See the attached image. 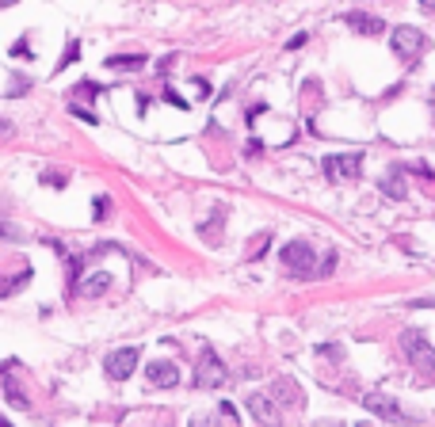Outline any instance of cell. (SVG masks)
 I'll return each instance as SVG.
<instances>
[{"label": "cell", "instance_id": "2", "mask_svg": "<svg viewBox=\"0 0 435 427\" xmlns=\"http://www.w3.org/2000/svg\"><path fill=\"white\" fill-rule=\"evenodd\" d=\"M401 348L409 351V359H413L416 366L424 370V374H435V348L424 340L420 332H416V328H409V332L401 336Z\"/></svg>", "mask_w": 435, "mask_h": 427}, {"label": "cell", "instance_id": "9", "mask_svg": "<svg viewBox=\"0 0 435 427\" xmlns=\"http://www.w3.org/2000/svg\"><path fill=\"white\" fill-rule=\"evenodd\" d=\"M145 374H149L153 389H176V385H180V370H176L172 362H153Z\"/></svg>", "mask_w": 435, "mask_h": 427}, {"label": "cell", "instance_id": "10", "mask_svg": "<svg viewBox=\"0 0 435 427\" xmlns=\"http://www.w3.org/2000/svg\"><path fill=\"white\" fill-rule=\"evenodd\" d=\"M344 23L356 27L359 35H382V31H386V23L378 20V15H367V12H348V15H344Z\"/></svg>", "mask_w": 435, "mask_h": 427}, {"label": "cell", "instance_id": "15", "mask_svg": "<svg viewBox=\"0 0 435 427\" xmlns=\"http://www.w3.org/2000/svg\"><path fill=\"white\" fill-rule=\"evenodd\" d=\"M4 393H8V405L12 408H27V397L20 393V385H15V378L4 370Z\"/></svg>", "mask_w": 435, "mask_h": 427}, {"label": "cell", "instance_id": "22", "mask_svg": "<svg viewBox=\"0 0 435 427\" xmlns=\"http://www.w3.org/2000/svg\"><path fill=\"white\" fill-rule=\"evenodd\" d=\"M165 100L172 103V107H188V103H183V95H176V92H165Z\"/></svg>", "mask_w": 435, "mask_h": 427}, {"label": "cell", "instance_id": "14", "mask_svg": "<svg viewBox=\"0 0 435 427\" xmlns=\"http://www.w3.org/2000/svg\"><path fill=\"white\" fill-rule=\"evenodd\" d=\"M107 286H111V275H107V271H96V275H88L84 283H80V290H84V294H103Z\"/></svg>", "mask_w": 435, "mask_h": 427}, {"label": "cell", "instance_id": "17", "mask_svg": "<svg viewBox=\"0 0 435 427\" xmlns=\"http://www.w3.org/2000/svg\"><path fill=\"white\" fill-rule=\"evenodd\" d=\"M268 244H271V237H268V233H260V237H256V244H252V252H248V256H252V260H260V256L268 252Z\"/></svg>", "mask_w": 435, "mask_h": 427}, {"label": "cell", "instance_id": "21", "mask_svg": "<svg viewBox=\"0 0 435 427\" xmlns=\"http://www.w3.org/2000/svg\"><path fill=\"white\" fill-rule=\"evenodd\" d=\"M317 351H321V355H336V359H340V355H344V348H333V343H321V348H317Z\"/></svg>", "mask_w": 435, "mask_h": 427}, {"label": "cell", "instance_id": "16", "mask_svg": "<svg viewBox=\"0 0 435 427\" xmlns=\"http://www.w3.org/2000/svg\"><path fill=\"white\" fill-rule=\"evenodd\" d=\"M27 279H31V271H20V275H15V279H12V283H8L4 290H0V294H4V297H12V294H15V290H20L23 283H27Z\"/></svg>", "mask_w": 435, "mask_h": 427}, {"label": "cell", "instance_id": "11", "mask_svg": "<svg viewBox=\"0 0 435 427\" xmlns=\"http://www.w3.org/2000/svg\"><path fill=\"white\" fill-rule=\"evenodd\" d=\"M271 401H283V405H302V389H298L294 378H275V385H271Z\"/></svg>", "mask_w": 435, "mask_h": 427}, {"label": "cell", "instance_id": "13", "mask_svg": "<svg viewBox=\"0 0 435 427\" xmlns=\"http://www.w3.org/2000/svg\"><path fill=\"white\" fill-rule=\"evenodd\" d=\"M382 191L390 199H405V180H401V172H386L382 176Z\"/></svg>", "mask_w": 435, "mask_h": 427}, {"label": "cell", "instance_id": "5", "mask_svg": "<svg viewBox=\"0 0 435 427\" xmlns=\"http://www.w3.org/2000/svg\"><path fill=\"white\" fill-rule=\"evenodd\" d=\"M390 46H393L397 58L416 61V58H420V50H424V35L416 27H397V31H393V38H390Z\"/></svg>", "mask_w": 435, "mask_h": 427}, {"label": "cell", "instance_id": "3", "mask_svg": "<svg viewBox=\"0 0 435 427\" xmlns=\"http://www.w3.org/2000/svg\"><path fill=\"white\" fill-rule=\"evenodd\" d=\"M195 385H199V389H218V385H225V366H222V359H218L211 348H203V355H199Z\"/></svg>", "mask_w": 435, "mask_h": 427}, {"label": "cell", "instance_id": "19", "mask_svg": "<svg viewBox=\"0 0 435 427\" xmlns=\"http://www.w3.org/2000/svg\"><path fill=\"white\" fill-rule=\"evenodd\" d=\"M88 92L96 95V92H103V88L96 84V80H84V84H77V95H88Z\"/></svg>", "mask_w": 435, "mask_h": 427}, {"label": "cell", "instance_id": "1", "mask_svg": "<svg viewBox=\"0 0 435 427\" xmlns=\"http://www.w3.org/2000/svg\"><path fill=\"white\" fill-rule=\"evenodd\" d=\"M279 260H283L287 271H294V275H302V279H310V275H317V271H321L317 248L305 244V240H290L283 252H279Z\"/></svg>", "mask_w": 435, "mask_h": 427}, {"label": "cell", "instance_id": "24", "mask_svg": "<svg viewBox=\"0 0 435 427\" xmlns=\"http://www.w3.org/2000/svg\"><path fill=\"white\" fill-rule=\"evenodd\" d=\"M191 427H218L214 420H203V416H195V420H191Z\"/></svg>", "mask_w": 435, "mask_h": 427}, {"label": "cell", "instance_id": "7", "mask_svg": "<svg viewBox=\"0 0 435 427\" xmlns=\"http://www.w3.org/2000/svg\"><path fill=\"white\" fill-rule=\"evenodd\" d=\"M245 405H248V412H252L264 427H279V424H283V412L275 408V401H271L268 393H252Z\"/></svg>", "mask_w": 435, "mask_h": 427}, {"label": "cell", "instance_id": "4", "mask_svg": "<svg viewBox=\"0 0 435 427\" xmlns=\"http://www.w3.org/2000/svg\"><path fill=\"white\" fill-rule=\"evenodd\" d=\"M362 172V157L359 153H340V157H325V176L333 183H344V180H359Z\"/></svg>", "mask_w": 435, "mask_h": 427}, {"label": "cell", "instance_id": "26", "mask_svg": "<svg viewBox=\"0 0 435 427\" xmlns=\"http://www.w3.org/2000/svg\"><path fill=\"white\" fill-rule=\"evenodd\" d=\"M359 427H367V424H359Z\"/></svg>", "mask_w": 435, "mask_h": 427}, {"label": "cell", "instance_id": "6", "mask_svg": "<svg viewBox=\"0 0 435 427\" xmlns=\"http://www.w3.org/2000/svg\"><path fill=\"white\" fill-rule=\"evenodd\" d=\"M138 348H123V351H111L107 362H103V370H107L111 382H126V378L134 374V366H138Z\"/></svg>", "mask_w": 435, "mask_h": 427}, {"label": "cell", "instance_id": "12", "mask_svg": "<svg viewBox=\"0 0 435 427\" xmlns=\"http://www.w3.org/2000/svg\"><path fill=\"white\" fill-rule=\"evenodd\" d=\"M145 65L142 54H115V58H107V69H119V72H138Z\"/></svg>", "mask_w": 435, "mask_h": 427}, {"label": "cell", "instance_id": "23", "mask_svg": "<svg viewBox=\"0 0 435 427\" xmlns=\"http://www.w3.org/2000/svg\"><path fill=\"white\" fill-rule=\"evenodd\" d=\"M72 115H77V118H84V123H92V126H96V115H92V111H80V107H72Z\"/></svg>", "mask_w": 435, "mask_h": 427}, {"label": "cell", "instance_id": "18", "mask_svg": "<svg viewBox=\"0 0 435 427\" xmlns=\"http://www.w3.org/2000/svg\"><path fill=\"white\" fill-rule=\"evenodd\" d=\"M23 88H31V80L23 77V72H12V88H8V95H20Z\"/></svg>", "mask_w": 435, "mask_h": 427}, {"label": "cell", "instance_id": "25", "mask_svg": "<svg viewBox=\"0 0 435 427\" xmlns=\"http://www.w3.org/2000/svg\"><path fill=\"white\" fill-rule=\"evenodd\" d=\"M4 427H12V424H4Z\"/></svg>", "mask_w": 435, "mask_h": 427}, {"label": "cell", "instance_id": "20", "mask_svg": "<svg viewBox=\"0 0 435 427\" xmlns=\"http://www.w3.org/2000/svg\"><path fill=\"white\" fill-rule=\"evenodd\" d=\"M77 54H80V46H77V42H69V50H66V58H61V65H58V69H66L69 61H77Z\"/></svg>", "mask_w": 435, "mask_h": 427}, {"label": "cell", "instance_id": "8", "mask_svg": "<svg viewBox=\"0 0 435 427\" xmlns=\"http://www.w3.org/2000/svg\"><path fill=\"white\" fill-rule=\"evenodd\" d=\"M362 405H367V412H374V416H382V420H393V424H409V416L397 408V401H390V397H382V393H367L362 397Z\"/></svg>", "mask_w": 435, "mask_h": 427}]
</instances>
